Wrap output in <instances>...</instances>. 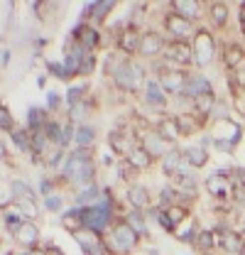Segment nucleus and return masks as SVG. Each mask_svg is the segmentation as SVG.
Returning <instances> with one entry per match:
<instances>
[{
  "instance_id": "5701e85b",
  "label": "nucleus",
  "mask_w": 245,
  "mask_h": 255,
  "mask_svg": "<svg viewBox=\"0 0 245 255\" xmlns=\"http://www.w3.org/2000/svg\"><path fill=\"white\" fill-rule=\"evenodd\" d=\"M159 167H162V172H164V177L167 179H172L174 174H179V172H184L189 164H186V159H184L182 150L179 147H174L169 155H164V157L159 159Z\"/></svg>"
},
{
  "instance_id": "9d476101",
  "label": "nucleus",
  "mask_w": 245,
  "mask_h": 255,
  "mask_svg": "<svg viewBox=\"0 0 245 255\" xmlns=\"http://www.w3.org/2000/svg\"><path fill=\"white\" fill-rule=\"evenodd\" d=\"M74 241L79 243L81 255H111L108 246H106V238L98 236V233H93V231H89V228L76 231L74 233Z\"/></svg>"
},
{
  "instance_id": "0eeeda50",
  "label": "nucleus",
  "mask_w": 245,
  "mask_h": 255,
  "mask_svg": "<svg viewBox=\"0 0 245 255\" xmlns=\"http://www.w3.org/2000/svg\"><path fill=\"white\" fill-rule=\"evenodd\" d=\"M137 137H140V145H142L154 159H162L164 155H169V152L174 150V145H169L154 128H142V130H137Z\"/></svg>"
},
{
  "instance_id": "cd10ccee",
  "label": "nucleus",
  "mask_w": 245,
  "mask_h": 255,
  "mask_svg": "<svg viewBox=\"0 0 245 255\" xmlns=\"http://www.w3.org/2000/svg\"><path fill=\"white\" fill-rule=\"evenodd\" d=\"M27 130H44V126L52 121V116H49V111L47 108H42V106H30L27 108Z\"/></svg>"
},
{
  "instance_id": "8fccbe9b",
  "label": "nucleus",
  "mask_w": 245,
  "mask_h": 255,
  "mask_svg": "<svg viewBox=\"0 0 245 255\" xmlns=\"http://www.w3.org/2000/svg\"><path fill=\"white\" fill-rule=\"evenodd\" d=\"M54 187H57V182H52V177H42L39 179V194H42V199L49 196V194H54Z\"/></svg>"
},
{
  "instance_id": "7ed1b4c3",
  "label": "nucleus",
  "mask_w": 245,
  "mask_h": 255,
  "mask_svg": "<svg viewBox=\"0 0 245 255\" xmlns=\"http://www.w3.org/2000/svg\"><path fill=\"white\" fill-rule=\"evenodd\" d=\"M152 74H154V79L162 84V89L172 98L184 94V84H186V76H189L186 69L172 66V64H167V62H159V64H152Z\"/></svg>"
},
{
  "instance_id": "e433bc0d",
  "label": "nucleus",
  "mask_w": 245,
  "mask_h": 255,
  "mask_svg": "<svg viewBox=\"0 0 245 255\" xmlns=\"http://www.w3.org/2000/svg\"><path fill=\"white\" fill-rule=\"evenodd\" d=\"M44 132H47V137H49V142H52V147H61V135H64V123H61L59 118H52L47 126H44Z\"/></svg>"
},
{
  "instance_id": "a19ab883",
  "label": "nucleus",
  "mask_w": 245,
  "mask_h": 255,
  "mask_svg": "<svg viewBox=\"0 0 245 255\" xmlns=\"http://www.w3.org/2000/svg\"><path fill=\"white\" fill-rule=\"evenodd\" d=\"M209 121H214V123H228L231 121V106H228V101H221V98L216 101Z\"/></svg>"
},
{
  "instance_id": "7c9ffc66",
  "label": "nucleus",
  "mask_w": 245,
  "mask_h": 255,
  "mask_svg": "<svg viewBox=\"0 0 245 255\" xmlns=\"http://www.w3.org/2000/svg\"><path fill=\"white\" fill-rule=\"evenodd\" d=\"M194 248H196L201 255L214 253L216 248H218V243H216V233L211 231V228H199L196 241H194Z\"/></svg>"
},
{
  "instance_id": "1a4fd4ad",
  "label": "nucleus",
  "mask_w": 245,
  "mask_h": 255,
  "mask_svg": "<svg viewBox=\"0 0 245 255\" xmlns=\"http://www.w3.org/2000/svg\"><path fill=\"white\" fill-rule=\"evenodd\" d=\"M69 37L74 39V42H79V44H84L86 49H91L96 52L98 47H103V34L101 30L91 25V22H84V20H79L76 25H74V30L69 32Z\"/></svg>"
},
{
  "instance_id": "a211bd4d",
  "label": "nucleus",
  "mask_w": 245,
  "mask_h": 255,
  "mask_svg": "<svg viewBox=\"0 0 245 255\" xmlns=\"http://www.w3.org/2000/svg\"><path fill=\"white\" fill-rule=\"evenodd\" d=\"M125 196H127V204H130V209L147 211L150 206H154V204H152V196H150V189H147L145 184H140V182H132V184H127Z\"/></svg>"
},
{
  "instance_id": "c756f323",
  "label": "nucleus",
  "mask_w": 245,
  "mask_h": 255,
  "mask_svg": "<svg viewBox=\"0 0 245 255\" xmlns=\"http://www.w3.org/2000/svg\"><path fill=\"white\" fill-rule=\"evenodd\" d=\"M122 219L132 226V231H135L140 238H150V231H147V216H145V211L130 209L127 214H122Z\"/></svg>"
},
{
  "instance_id": "ddd939ff",
  "label": "nucleus",
  "mask_w": 245,
  "mask_h": 255,
  "mask_svg": "<svg viewBox=\"0 0 245 255\" xmlns=\"http://www.w3.org/2000/svg\"><path fill=\"white\" fill-rule=\"evenodd\" d=\"M27 221H30V219L20 211V206H17L12 199H7V201L2 204V226H5V231H7L10 238H15L17 231H20Z\"/></svg>"
},
{
  "instance_id": "4be33fe9",
  "label": "nucleus",
  "mask_w": 245,
  "mask_h": 255,
  "mask_svg": "<svg viewBox=\"0 0 245 255\" xmlns=\"http://www.w3.org/2000/svg\"><path fill=\"white\" fill-rule=\"evenodd\" d=\"M154 130H157V132L169 142V145H174V147H177V142H179L182 132H179V126H177L174 116H159V118L154 121Z\"/></svg>"
},
{
  "instance_id": "5fc2aeb1",
  "label": "nucleus",
  "mask_w": 245,
  "mask_h": 255,
  "mask_svg": "<svg viewBox=\"0 0 245 255\" xmlns=\"http://www.w3.org/2000/svg\"><path fill=\"white\" fill-rule=\"evenodd\" d=\"M44 84H47V76H39V79H37V86H39V89H42V86H44Z\"/></svg>"
},
{
  "instance_id": "f8f14e48",
  "label": "nucleus",
  "mask_w": 245,
  "mask_h": 255,
  "mask_svg": "<svg viewBox=\"0 0 245 255\" xmlns=\"http://www.w3.org/2000/svg\"><path fill=\"white\" fill-rule=\"evenodd\" d=\"M167 42H169V39L164 37V32L145 30V32H142V39H140V57H145V59L162 57V54H164Z\"/></svg>"
},
{
  "instance_id": "aec40b11",
  "label": "nucleus",
  "mask_w": 245,
  "mask_h": 255,
  "mask_svg": "<svg viewBox=\"0 0 245 255\" xmlns=\"http://www.w3.org/2000/svg\"><path fill=\"white\" fill-rule=\"evenodd\" d=\"M96 177H98V167H96V162H84V164L76 169V174L69 179V184L76 187V189H89V187H93V184H98Z\"/></svg>"
},
{
  "instance_id": "473e14b6",
  "label": "nucleus",
  "mask_w": 245,
  "mask_h": 255,
  "mask_svg": "<svg viewBox=\"0 0 245 255\" xmlns=\"http://www.w3.org/2000/svg\"><path fill=\"white\" fill-rule=\"evenodd\" d=\"M10 142H12L20 152L32 155V137H30V130H27V128H15V130L10 132Z\"/></svg>"
},
{
  "instance_id": "393cba45",
  "label": "nucleus",
  "mask_w": 245,
  "mask_h": 255,
  "mask_svg": "<svg viewBox=\"0 0 245 255\" xmlns=\"http://www.w3.org/2000/svg\"><path fill=\"white\" fill-rule=\"evenodd\" d=\"M174 121H177V126H179V132H182V137L196 135L199 130H204V128L209 126L206 121L196 118V116H194L191 111H186V113H177V116H174Z\"/></svg>"
},
{
  "instance_id": "c9c22d12",
  "label": "nucleus",
  "mask_w": 245,
  "mask_h": 255,
  "mask_svg": "<svg viewBox=\"0 0 245 255\" xmlns=\"http://www.w3.org/2000/svg\"><path fill=\"white\" fill-rule=\"evenodd\" d=\"M10 199L12 201H20V199H34L37 201V194L25 179H12L10 182Z\"/></svg>"
},
{
  "instance_id": "3c124183",
  "label": "nucleus",
  "mask_w": 245,
  "mask_h": 255,
  "mask_svg": "<svg viewBox=\"0 0 245 255\" xmlns=\"http://www.w3.org/2000/svg\"><path fill=\"white\" fill-rule=\"evenodd\" d=\"M42 251H44L47 255H66L59 248V246H54V243H47V246H42Z\"/></svg>"
},
{
  "instance_id": "a878e982",
  "label": "nucleus",
  "mask_w": 245,
  "mask_h": 255,
  "mask_svg": "<svg viewBox=\"0 0 245 255\" xmlns=\"http://www.w3.org/2000/svg\"><path fill=\"white\" fill-rule=\"evenodd\" d=\"M182 155L191 169H201V167H206V162H209V150L201 147L199 142H196V145H186V147H182Z\"/></svg>"
},
{
  "instance_id": "9b49d317",
  "label": "nucleus",
  "mask_w": 245,
  "mask_h": 255,
  "mask_svg": "<svg viewBox=\"0 0 245 255\" xmlns=\"http://www.w3.org/2000/svg\"><path fill=\"white\" fill-rule=\"evenodd\" d=\"M228 174H231V169H216L214 174H209V177L204 179L206 191H209L214 199H218V201H226V199L233 194V184H231Z\"/></svg>"
},
{
  "instance_id": "ea45409f",
  "label": "nucleus",
  "mask_w": 245,
  "mask_h": 255,
  "mask_svg": "<svg viewBox=\"0 0 245 255\" xmlns=\"http://www.w3.org/2000/svg\"><path fill=\"white\" fill-rule=\"evenodd\" d=\"M66 157H69V150H61V147H52V152L44 157V164L49 167V169H59L64 167V162H66Z\"/></svg>"
},
{
  "instance_id": "4c0bfd02",
  "label": "nucleus",
  "mask_w": 245,
  "mask_h": 255,
  "mask_svg": "<svg viewBox=\"0 0 245 255\" xmlns=\"http://www.w3.org/2000/svg\"><path fill=\"white\" fill-rule=\"evenodd\" d=\"M167 211V219L172 221V226L179 231V226H182L186 219H189V206H184V204H174V206H169V209H164Z\"/></svg>"
},
{
  "instance_id": "72a5a7b5",
  "label": "nucleus",
  "mask_w": 245,
  "mask_h": 255,
  "mask_svg": "<svg viewBox=\"0 0 245 255\" xmlns=\"http://www.w3.org/2000/svg\"><path fill=\"white\" fill-rule=\"evenodd\" d=\"M93 142H96V128H93L91 123L76 126L74 145H76V147H93Z\"/></svg>"
},
{
  "instance_id": "20e7f679",
  "label": "nucleus",
  "mask_w": 245,
  "mask_h": 255,
  "mask_svg": "<svg viewBox=\"0 0 245 255\" xmlns=\"http://www.w3.org/2000/svg\"><path fill=\"white\" fill-rule=\"evenodd\" d=\"M216 37L214 32L209 30V27H199V32L194 34V39H191V52H194V66L196 69H204V66H209V64L214 62L216 57Z\"/></svg>"
},
{
  "instance_id": "f3484780",
  "label": "nucleus",
  "mask_w": 245,
  "mask_h": 255,
  "mask_svg": "<svg viewBox=\"0 0 245 255\" xmlns=\"http://www.w3.org/2000/svg\"><path fill=\"white\" fill-rule=\"evenodd\" d=\"M116 10V0H103V2H86L81 7V20L84 22H106V17Z\"/></svg>"
},
{
  "instance_id": "79ce46f5",
  "label": "nucleus",
  "mask_w": 245,
  "mask_h": 255,
  "mask_svg": "<svg viewBox=\"0 0 245 255\" xmlns=\"http://www.w3.org/2000/svg\"><path fill=\"white\" fill-rule=\"evenodd\" d=\"M42 206H44L49 214H64V196L54 191V194H49V196L42 199Z\"/></svg>"
},
{
  "instance_id": "c85d7f7f",
  "label": "nucleus",
  "mask_w": 245,
  "mask_h": 255,
  "mask_svg": "<svg viewBox=\"0 0 245 255\" xmlns=\"http://www.w3.org/2000/svg\"><path fill=\"white\" fill-rule=\"evenodd\" d=\"M228 5L226 2H209V20H211V27L214 30H223L228 25Z\"/></svg>"
},
{
  "instance_id": "4468645a",
  "label": "nucleus",
  "mask_w": 245,
  "mask_h": 255,
  "mask_svg": "<svg viewBox=\"0 0 245 255\" xmlns=\"http://www.w3.org/2000/svg\"><path fill=\"white\" fill-rule=\"evenodd\" d=\"M142 32L137 25H130V22H125V30H122L121 39H118V44H116V49L125 54V57H132V54H140V39H142Z\"/></svg>"
},
{
  "instance_id": "6ab92c4d",
  "label": "nucleus",
  "mask_w": 245,
  "mask_h": 255,
  "mask_svg": "<svg viewBox=\"0 0 245 255\" xmlns=\"http://www.w3.org/2000/svg\"><path fill=\"white\" fill-rule=\"evenodd\" d=\"M15 243L22 248V251H37L39 243H42V231L34 221H27L15 236Z\"/></svg>"
},
{
  "instance_id": "49530a36",
  "label": "nucleus",
  "mask_w": 245,
  "mask_h": 255,
  "mask_svg": "<svg viewBox=\"0 0 245 255\" xmlns=\"http://www.w3.org/2000/svg\"><path fill=\"white\" fill-rule=\"evenodd\" d=\"M57 10V2H32V12L37 15V20H47V15L49 12H54Z\"/></svg>"
},
{
  "instance_id": "37998d69",
  "label": "nucleus",
  "mask_w": 245,
  "mask_h": 255,
  "mask_svg": "<svg viewBox=\"0 0 245 255\" xmlns=\"http://www.w3.org/2000/svg\"><path fill=\"white\" fill-rule=\"evenodd\" d=\"M137 174H140V172H137V169H135V167H132L125 157L118 159V177H121L122 182L132 184V179H137Z\"/></svg>"
},
{
  "instance_id": "de8ad7c7",
  "label": "nucleus",
  "mask_w": 245,
  "mask_h": 255,
  "mask_svg": "<svg viewBox=\"0 0 245 255\" xmlns=\"http://www.w3.org/2000/svg\"><path fill=\"white\" fill-rule=\"evenodd\" d=\"M0 128H2V132H7V135L17 128L15 126V118H12V113H10V108H7V106H2V108H0Z\"/></svg>"
},
{
  "instance_id": "2f4dec72",
  "label": "nucleus",
  "mask_w": 245,
  "mask_h": 255,
  "mask_svg": "<svg viewBox=\"0 0 245 255\" xmlns=\"http://www.w3.org/2000/svg\"><path fill=\"white\" fill-rule=\"evenodd\" d=\"M93 111V103L86 98V101H81V103H76V106H71V108H66V121L69 123H74V126H84V121L89 118V113Z\"/></svg>"
},
{
  "instance_id": "f257e3e1",
  "label": "nucleus",
  "mask_w": 245,
  "mask_h": 255,
  "mask_svg": "<svg viewBox=\"0 0 245 255\" xmlns=\"http://www.w3.org/2000/svg\"><path fill=\"white\" fill-rule=\"evenodd\" d=\"M147 69L142 66L140 62L125 57L122 64L116 69V74L111 76L113 86L122 91V94H137V91H145V84H147Z\"/></svg>"
},
{
  "instance_id": "c03bdc74",
  "label": "nucleus",
  "mask_w": 245,
  "mask_h": 255,
  "mask_svg": "<svg viewBox=\"0 0 245 255\" xmlns=\"http://www.w3.org/2000/svg\"><path fill=\"white\" fill-rule=\"evenodd\" d=\"M44 66H47V71H49L54 79H59V81H71V79H74V76L66 71L64 62H52V59H47V62H44Z\"/></svg>"
},
{
  "instance_id": "4d7b16f0",
  "label": "nucleus",
  "mask_w": 245,
  "mask_h": 255,
  "mask_svg": "<svg viewBox=\"0 0 245 255\" xmlns=\"http://www.w3.org/2000/svg\"><path fill=\"white\" fill-rule=\"evenodd\" d=\"M206 255H216V253H206Z\"/></svg>"
},
{
  "instance_id": "dca6fc26",
  "label": "nucleus",
  "mask_w": 245,
  "mask_h": 255,
  "mask_svg": "<svg viewBox=\"0 0 245 255\" xmlns=\"http://www.w3.org/2000/svg\"><path fill=\"white\" fill-rule=\"evenodd\" d=\"M184 94L189 96L191 101H196V98H201V96L214 94V86H211V81H209L201 71H189L186 84H184Z\"/></svg>"
},
{
  "instance_id": "39448f33",
  "label": "nucleus",
  "mask_w": 245,
  "mask_h": 255,
  "mask_svg": "<svg viewBox=\"0 0 245 255\" xmlns=\"http://www.w3.org/2000/svg\"><path fill=\"white\" fill-rule=\"evenodd\" d=\"M164 32L169 34V39H177V42H191L194 34L199 32V27H196L194 22H189V20L179 17L177 12L167 10V12H164Z\"/></svg>"
},
{
  "instance_id": "a18cd8bd",
  "label": "nucleus",
  "mask_w": 245,
  "mask_h": 255,
  "mask_svg": "<svg viewBox=\"0 0 245 255\" xmlns=\"http://www.w3.org/2000/svg\"><path fill=\"white\" fill-rule=\"evenodd\" d=\"M17 206H20V211L30 219V221H34L37 216H39V206H37V201L34 199H20V201H15Z\"/></svg>"
},
{
  "instance_id": "864d4df0",
  "label": "nucleus",
  "mask_w": 245,
  "mask_h": 255,
  "mask_svg": "<svg viewBox=\"0 0 245 255\" xmlns=\"http://www.w3.org/2000/svg\"><path fill=\"white\" fill-rule=\"evenodd\" d=\"M238 17H241V32H243V37H245V2L241 5V10H238Z\"/></svg>"
},
{
  "instance_id": "f03ea898",
  "label": "nucleus",
  "mask_w": 245,
  "mask_h": 255,
  "mask_svg": "<svg viewBox=\"0 0 245 255\" xmlns=\"http://www.w3.org/2000/svg\"><path fill=\"white\" fill-rule=\"evenodd\" d=\"M103 238H106V246H108L111 255H130L140 246V241H142L125 219H118Z\"/></svg>"
},
{
  "instance_id": "13d9d810",
  "label": "nucleus",
  "mask_w": 245,
  "mask_h": 255,
  "mask_svg": "<svg viewBox=\"0 0 245 255\" xmlns=\"http://www.w3.org/2000/svg\"><path fill=\"white\" fill-rule=\"evenodd\" d=\"M243 236H245V228H243Z\"/></svg>"
},
{
  "instance_id": "f704fd0d",
  "label": "nucleus",
  "mask_w": 245,
  "mask_h": 255,
  "mask_svg": "<svg viewBox=\"0 0 245 255\" xmlns=\"http://www.w3.org/2000/svg\"><path fill=\"white\" fill-rule=\"evenodd\" d=\"M61 226L74 236L76 231H81L84 226H81V209L79 206H71V209H66L64 214H61Z\"/></svg>"
},
{
  "instance_id": "412c9836",
  "label": "nucleus",
  "mask_w": 245,
  "mask_h": 255,
  "mask_svg": "<svg viewBox=\"0 0 245 255\" xmlns=\"http://www.w3.org/2000/svg\"><path fill=\"white\" fill-rule=\"evenodd\" d=\"M169 10L177 12L184 20H189V22H196V20L204 17V5L199 0H174Z\"/></svg>"
},
{
  "instance_id": "423d86ee",
  "label": "nucleus",
  "mask_w": 245,
  "mask_h": 255,
  "mask_svg": "<svg viewBox=\"0 0 245 255\" xmlns=\"http://www.w3.org/2000/svg\"><path fill=\"white\" fill-rule=\"evenodd\" d=\"M162 59L172 66H179V69H186V66H194V52H191V42H177V39H169L167 47H164V54Z\"/></svg>"
},
{
  "instance_id": "b1692460",
  "label": "nucleus",
  "mask_w": 245,
  "mask_h": 255,
  "mask_svg": "<svg viewBox=\"0 0 245 255\" xmlns=\"http://www.w3.org/2000/svg\"><path fill=\"white\" fill-rule=\"evenodd\" d=\"M221 54H223V64H226V69H238V66H243L245 64V49L238 44V42H233V39L223 42Z\"/></svg>"
},
{
  "instance_id": "09e8293b",
  "label": "nucleus",
  "mask_w": 245,
  "mask_h": 255,
  "mask_svg": "<svg viewBox=\"0 0 245 255\" xmlns=\"http://www.w3.org/2000/svg\"><path fill=\"white\" fill-rule=\"evenodd\" d=\"M47 111H49V116H57L61 111V96L57 91H49L47 94V106H44Z\"/></svg>"
},
{
  "instance_id": "603ef678",
  "label": "nucleus",
  "mask_w": 245,
  "mask_h": 255,
  "mask_svg": "<svg viewBox=\"0 0 245 255\" xmlns=\"http://www.w3.org/2000/svg\"><path fill=\"white\" fill-rule=\"evenodd\" d=\"M10 57H12V52H10V47H5L2 54H0V64L2 66H10Z\"/></svg>"
},
{
  "instance_id": "bb28decb",
  "label": "nucleus",
  "mask_w": 245,
  "mask_h": 255,
  "mask_svg": "<svg viewBox=\"0 0 245 255\" xmlns=\"http://www.w3.org/2000/svg\"><path fill=\"white\" fill-rule=\"evenodd\" d=\"M125 159H127V162H130V164H132L137 172H147L154 162H157V159H154L152 155H150V152L142 147V145H135V147L130 150V155H127Z\"/></svg>"
},
{
  "instance_id": "58836bf2",
  "label": "nucleus",
  "mask_w": 245,
  "mask_h": 255,
  "mask_svg": "<svg viewBox=\"0 0 245 255\" xmlns=\"http://www.w3.org/2000/svg\"><path fill=\"white\" fill-rule=\"evenodd\" d=\"M81 101H86V84H74V86L66 89V96H64L66 108H71V106H76Z\"/></svg>"
},
{
  "instance_id": "6e6d98bb",
  "label": "nucleus",
  "mask_w": 245,
  "mask_h": 255,
  "mask_svg": "<svg viewBox=\"0 0 245 255\" xmlns=\"http://www.w3.org/2000/svg\"><path fill=\"white\" fill-rule=\"evenodd\" d=\"M238 255H245V243H243V248H241V253H238Z\"/></svg>"
},
{
  "instance_id": "6e6552de",
  "label": "nucleus",
  "mask_w": 245,
  "mask_h": 255,
  "mask_svg": "<svg viewBox=\"0 0 245 255\" xmlns=\"http://www.w3.org/2000/svg\"><path fill=\"white\" fill-rule=\"evenodd\" d=\"M214 233H216V243H218V248H221L226 255H238L241 253V248H243V243H245L243 231H236V228H228L226 223H221L218 228H214Z\"/></svg>"
},
{
  "instance_id": "2eb2a0df",
  "label": "nucleus",
  "mask_w": 245,
  "mask_h": 255,
  "mask_svg": "<svg viewBox=\"0 0 245 255\" xmlns=\"http://www.w3.org/2000/svg\"><path fill=\"white\" fill-rule=\"evenodd\" d=\"M142 96H145V103H147L150 108H154V111H164V108L169 106V94L162 89V84H159L154 76L147 79Z\"/></svg>"
}]
</instances>
